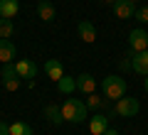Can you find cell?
Listing matches in <instances>:
<instances>
[{
  "mask_svg": "<svg viewBox=\"0 0 148 135\" xmlns=\"http://www.w3.org/2000/svg\"><path fill=\"white\" fill-rule=\"evenodd\" d=\"M77 32H79V37L86 42V44L96 42V30H94V25H91L89 20H82V22H79V27H77Z\"/></svg>",
  "mask_w": 148,
  "mask_h": 135,
  "instance_id": "obj_10",
  "label": "cell"
},
{
  "mask_svg": "<svg viewBox=\"0 0 148 135\" xmlns=\"http://www.w3.org/2000/svg\"><path fill=\"white\" fill-rule=\"evenodd\" d=\"M3 79H17V69H15V64H12V62L3 64Z\"/></svg>",
  "mask_w": 148,
  "mask_h": 135,
  "instance_id": "obj_19",
  "label": "cell"
},
{
  "mask_svg": "<svg viewBox=\"0 0 148 135\" xmlns=\"http://www.w3.org/2000/svg\"><path fill=\"white\" fill-rule=\"evenodd\" d=\"M15 69H17V76L20 79H35L37 76V64L30 62V59H20L15 64Z\"/></svg>",
  "mask_w": 148,
  "mask_h": 135,
  "instance_id": "obj_7",
  "label": "cell"
},
{
  "mask_svg": "<svg viewBox=\"0 0 148 135\" xmlns=\"http://www.w3.org/2000/svg\"><path fill=\"white\" fill-rule=\"evenodd\" d=\"M57 88L62 91V94H72L74 88H77V79H72V76H62L57 81Z\"/></svg>",
  "mask_w": 148,
  "mask_h": 135,
  "instance_id": "obj_16",
  "label": "cell"
},
{
  "mask_svg": "<svg viewBox=\"0 0 148 135\" xmlns=\"http://www.w3.org/2000/svg\"><path fill=\"white\" fill-rule=\"evenodd\" d=\"M3 86H5V91H17L20 88V76L17 79H3Z\"/></svg>",
  "mask_w": 148,
  "mask_h": 135,
  "instance_id": "obj_20",
  "label": "cell"
},
{
  "mask_svg": "<svg viewBox=\"0 0 148 135\" xmlns=\"http://www.w3.org/2000/svg\"><path fill=\"white\" fill-rule=\"evenodd\" d=\"M138 98H128V96H123V98L116 101V115H123V118H131V115L138 113Z\"/></svg>",
  "mask_w": 148,
  "mask_h": 135,
  "instance_id": "obj_4",
  "label": "cell"
},
{
  "mask_svg": "<svg viewBox=\"0 0 148 135\" xmlns=\"http://www.w3.org/2000/svg\"><path fill=\"white\" fill-rule=\"evenodd\" d=\"M86 113H89V106L82 98H67L62 106V118L69 120V123H84Z\"/></svg>",
  "mask_w": 148,
  "mask_h": 135,
  "instance_id": "obj_1",
  "label": "cell"
},
{
  "mask_svg": "<svg viewBox=\"0 0 148 135\" xmlns=\"http://www.w3.org/2000/svg\"><path fill=\"white\" fill-rule=\"evenodd\" d=\"M104 135H119V133H116V130H111V128H109V130H106Z\"/></svg>",
  "mask_w": 148,
  "mask_h": 135,
  "instance_id": "obj_25",
  "label": "cell"
},
{
  "mask_svg": "<svg viewBox=\"0 0 148 135\" xmlns=\"http://www.w3.org/2000/svg\"><path fill=\"white\" fill-rule=\"evenodd\" d=\"M114 15H116L119 20H128V17L136 15V7H133V3H128V0H116V3H114Z\"/></svg>",
  "mask_w": 148,
  "mask_h": 135,
  "instance_id": "obj_6",
  "label": "cell"
},
{
  "mask_svg": "<svg viewBox=\"0 0 148 135\" xmlns=\"http://www.w3.org/2000/svg\"><path fill=\"white\" fill-rule=\"evenodd\" d=\"M0 20H3V15H0Z\"/></svg>",
  "mask_w": 148,
  "mask_h": 135,
  "instance_id": "obj_29",
  "label": "cell"
},
{
  "mask_svg": "<svg viewBox=\"0 0 148 135\" xmlns=\"http://www.w3.org/2000/svg\"><path fill=\"white\" fill-rule=\"evenodd\" d=\"M128 44H131L133 52H143V49H148V32L146 30H133L131 35H128Z\"/></svg>",
  "mask_w": 148,
  "mask_h": 135,
  "instance_id": "obj_5",
  "label": "cell"
},
{
  "mask_svg": "<svg viewBox=\"0 0 148 135\" xmlns=\"http://www.w3.org/2000/svg\"><path fill=\"white\" fill-rule=\"evenodd\" d=\"M37 15H40V20L52 22L54 20V5L49 0H40V3H37Z\"/></svg>",
  "mask_w": 148,
  "mask_h": 135,
  "instance_id": "obj_13",
  "label": "cell"
},
{
  "mask_svg": "<svg viewBox=\"0 0 148 135\" xmlns=\"http://www.w3.org/2000/svg\"><path fill=\"white\" fill-rule=\"evenodd\" d=\"M128 57H131V69L136 74H141V76H148V49H143V52H128Z\"/></svg>",
  "mask_w": 148,
  "mask_h": 135,
  "instance_id": "obj_3",
  "label": "cell"
},
{
  "mask_svg": "<svg viewBox=\"0 0 148 135\" xmlns=\"http://www.w3.org/2000/svg\"><path fill=\"white\" fill-rule=\"evenodd\" d=\"M86 106H89V108H101V106H104V101H101V96L89 94V101H86Z\"/></svg>",
  "mask_w": 148,
  "mask_h": 135,
  "instance_id": "obj_21",
  "label": "cell"
},
{
  "mask_svg": "<svg viewBox=\"0 0 148 135\" xmlns=\"http://www.w3.org/2000/svg\"><path fill=\"white\" fill-rule=\"evenodd\" d=\"M133 17H136V20H141L143 25H148V5L138 7V10H136V15H133Z\"/></svg>",
  "mask_w": 148,
  "mask_h": 135,
  "instance_id": "obj_22",
  "label": "cell"
},
{
  "mask_svg": "<svg viewBox=\"0 0 148 135\" xmlns=\"http://www.w3.org/2000/svg\"><path fill=\"white\" fill-rule=\"evenodd\" d=\"M12 30H15L12 22L3 17V20H0V39H10V37H12Z\"/></svg>",
  "mask_w": 148,
  "mask_h": 135,
  "instance_id": "obj_18",
  "label": "cell"
},
{
  "mask_svg": "<svg viewBox=\"0 0 148 135\" xmlns=\"http://www.w3.org/2000/svg\"><path fill=\"white\" fill-rule=\"evenodd\" d=\"M17 12H20V3L17 0H0V15L5 17V20L15 17Z\"/></svg>",
  "mask_w": 148,
  "mask_h": 135,
  "instance_id": "obj_12",
  "label": "cell"
},
{
  "mask_svg": "<svg viewBox=\"0 0 148 135\" xmlns=\"http://www.w3.org/2000/svg\"><path fill=\"white\" fill-rule=\"evenodd\" d=\"M106 130H109V118H106L104 113H96L94 118L89 120V133L91 135H104Z\"/></svg>",
  "mask_w": 148,
  "mask_h": 135,
  "instance_id": "obj_8",
  "label": "cell"
},
{
  "mask_svg": "<svg viewBox=\"0 0 148 135\" xmlns=\"http://www.w3.org/2000/svg\"><path fill=\"white\" fill-rule=\"evenodd\" d=\"M15 59V44H10L8 39H0V62L8 64Z\"/></svg>",
  "mask_w": 148,
  "mask_h": 135,
  "instance_id": "obj_15",
  "label": "cell"
},
{
  "mask_svg": "<svg viewBox=\"0 0 148 135\" xmlns=\"http://www.w3.org/2000/svg\"><path fill=\"white\" fill-rule=\"evenodd\" d=\"M128 3H133V5H136V3H138V0H128Z\"/></svg>",
  "mask_w": 148,
  "mask_h": 135,
  "instance_id": "obj_28",
  "label": "cell"
},
{
  "mask_svg": "<svg viewBox=\"0 0 148 135\" xmlns=\"http://www.w3.org/2000/svg\"><path fill=\"white\" fill-rule=\"evenodd\" d=\"M119 69H123V71H128V69H131V57H123V59H119Z\"/></svg>",
  "mask_w": 148,
  "mask_h": 135,
  "instance_id": "obj_23",
  "label": "cell"
},
{
  "mask_svg": "<svg viewBox=\"0 0 148 135\" xmlns=\"http://www.w3.org/2000/svg\"><path fill=\"white\" fill-rule=\"evenodd\" d=\"M10 135H32V128L22 120H15V123H10Z\"/></svg>",
  "mask_w": 148,
  "mask_h": 135,
  "instance_id": "obj_17",
  "label": "cell"
},
{
  "mask_svg": "<svg viewBox=\"0 0 148 135\" xmlns=\"http://www.w3.org/2000/svg\"><path fill=\"white\" fill-rule=\"evenodd\" d=\"M0 135H10V125H5L3 120H0Z\"/></svg>",
  "mask_w": 148,
  "mask_h": 135,
  "instance_id": "obj_24",
  "label": "cell"
},
{
  "mask_svg": "<svg viewBox=\"0 0 148 135\" xmlns=\"http://www.w3.org/2000/svg\"><path fill=\"white\" fill-rule=\"evenodd\" d=\"M143 88H146V94H148V76L143 79Z\"/></svg>",
  "mask_w": 148,
  "mask_h": 135,
  "instance_id": "obj_26",
  "label": "cell"
},
{
  "mask_svg": "<svg viewBox=\"0 0 148 135\" xmlns=\"http://www.w3.org/2000/svg\"><path fill=\"white\" fill-rule=\"evenodd\" d=\"M45 71H47V76L52 79V81H59V79L64 76V69H62V64H59V59H47V62H45Z\"/></svg>",
  "mask_w": 148,
  "mask_h": 135,
  "instance_id": "obj_11",
  "label": "cell"
},
{
  "mask_svg": "<svg viewBox=\"0 0 148 135\" xmlns=\"http://www.w3.org/2000/svg\"><path fill=\"white\" fill-rule=\"evenodd\" d=\"M77 91H82V94H94L96 91V79L91 76V74H79L77 76Z\"/></svg>",
  "mask_w": 148,
  "mask_h": 135,
  "instance_id": "obj_9",
  "label": "cell"
},
{
  "mask_svg": "<svg viewBox=\"0 0 148 135\" xmlns=\"http://www.w3.org/2000/svg\"><path fill=\"white\" fill-rule=\"evenodd\" d=\"M101 86H104V96H106V98H111V101L123 98V94H126V81H123L121 76H116V74L106 76Z\"/></svg>",
  "mask_w": 148,
  "mask_h": 135,
  "instance_id": "obj_2",
  "label": "cell"
},
{
  "mask_svg": "<svg viewBox=\"0 0 148 135\" xmlns=\"http://www.w3.org/2000/svg\"><path fill=\"white\" fill-rule=\"evenodd\" d=\"M45 118H47L52 125H59V123L64 120V118H62V108L54 106V103H47V106H45Z\"/></svg>",
  "mask_w": 148,
  "mask_h": 135,
  "instance_id": "obj_14",
  "label": "cell"
},
{
  "mask_svg": "<svg viewBox=\"0 0 148 135\" xmlns=\"http://www.w3.org/2000/svg\"><path fill=\"white\" fill-rule=\"evenodd\" d=\"M104 3H111V5H114V3H116V0H104Z\"/></svg>",
  "mask_w": 148,
  "mask_h": 135,
  "instance_id": "obj_27",
  "label": "cell"
}]
</instances>
